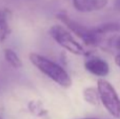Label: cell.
Masks as SVG:
<instances>
[{"label":"cell","instance_id":"obj_1","mask_svg":"<svg viewBox=\"0 0 120 119\" xmlns=\"http://www.w3.org/2000/svg\"><path fill=\"white\" fill-rule=\"evenodd\" d=\"M29 59L36 69L39 70L42 74L56 82L61 88L68 89L72 86V78L70 77L68 72L58 63L37 53H31L29 55Z\"/></svg>","mask_w":120,"mask_h":119},{"label":"cell","instance_id":"obj_2","mask_svg":"<svg viewBox=\"0 0 120 119\" xmlns=\"http://www.w3.org/2000/svg\"><path fill=\"white\" fill-rule=\"evenodd\" d=\"M50 35L61 48H63L64 50H66L72 54L85 57H89L91 55V53L86 48H84V46L80 42H78L75 39L72 33L62 25H52L50 29Z\"/></svg>","mask_w":120,"mask_h":119},{"label":"cell","instance_id":"obj_3","mask_svg":"<svg viewBox=\"0 0 120 119\" xmlns=\"http://www.w3.org/2000/svg\"><path fill=\"white\" fill-rule=\"evenodd\" d=\"M57 18L68 27L71 33L75 34L78 38H80L86 45L90 46H100L102 42V38L94 31V29H87L83 26L79 22L72 19L64 12H60L56 15Z\"/></svg>","mask_w":120,"mask_h":119},{"label":"cell","instance_id":"obj_4","mask_svg":"<svg viewBox=\"0 0 120 119\" xmlns=\"http://www.w3.org/2000/svg\"><path fill=\"white\" fill-rule=\"evenodd\" d=\"M99 100L111 116L120 119V98L115 88L105 79H99L97 82Z\"/></svg>","mask_w":120,"mask_h":119},{"label":"cell","instance_id":"obj_5","mask_svg":"<svg viewBox=\"0 0 120 119\" xmlns=\"http://www.w3.org/2000/svg\"><path fill=\"white\" fill-rule=\"evenodd\" d=\"M84 67L89 73L97 77H104L110 72V65L100 57H91L90 55L84 62Z\"/></svg>","mask_w":120,"mask_h":119},{"label":"cell","instance_id":"obj_6","mask_svg":"<svg viewBox=\"0 0 120 119\" xmlns=\"http://www.w3.org/2000/svg\"><path fill=\"white\" fill-rule=\"evenodd\" d=\"M108 2L109 0H73V5L78 12L90 13L102 10Z\"/></svg>","mask_w":120,"mask_h":119},{"label":"cell","instance_id":"obj_7","mask_svg":"<svg viewBox=\"0 0 120 119\" xmlns=\"http://www.w3.org/2000/svg\"><path fill=\"white\" fill-rule=\"evenodd\" d=\"M12 18V12L8 8H1L0 10V43L4 42L6 38L10 36L11 26L10 20Z\"/></svg>","mask_w":120,"mask_h":119},{"label":"cell","instance_id":"obj_8","mask_svg":"<svg viewBox=\"0 0 120 119\" xmlns=\"http://www.w3.org/2000/svg\"><path fill=\"white\" fill-rule=\"evenodd\" d=\"M100 46L105 48V50L116 52L117 55H120V35H118V34H113L112 36L103 39V41L100 44Z\"/></svg>","mask_w":120,"mask_h":119},{"label":"cell","instance_id":"obj_9","mask_svg":"<svg viewBox=\"0 0 120 119\" xmlns=\"http://www.w3.org/2000/svg\"><path fill=\"white\" fill-rule=\"evenodd\" d=\"M3 55L5 58L6 62L14 69H20L22 67V61L19 58V56L16 54L15 51H13L12 48H5L3 51Z\"/></svg>","mask_w":120,"mask_h":119},{"label":"cell","instance_id":"obj_10","mask_svg":"<svg viewBox=\"0 0 120 119\" xmlns=\"http://www.w3.org/2000/svg\"><path fill=\"white\" fill-rule=\"evenodd\" d=\"M83 99L85 102H87L91 105H97L100 102L99 100V94L96 88H86L83 90Z\"/></svg>","mask_w":120,"mask_h":119},{"label":"cell","instance_id":"obj_11","mask_svg":"<svg viewBox=\"0 0 120 119\" xmlns=\"http://www.w3.org/2000/svg\"><path fill=\"white\" fill-rule=\"evenodd\" d=\"M29 111L37 117H44L48 114V111L43 108V104L39 100H32L27 104Z\"/></svg>","mask_w":120,"mask_h":119},{"label":"cell","instance_id":"obj_12","mask_svg":"<svg viewBox=\"0 0 120 119\" xmlns=\"http://www.w3.org/2000/svg\"><path fill=\"white\" fill-rule=\"evenodd\" d=\"M115 63H116V65H118L120 67V55H116V57H115Z\"/></svg>","mask_w":120,"mask_h":119},{"label":"cell","instance_id":"obj_13","mask_svg":"<svg viewBox=\"0 0 120 119\" xmlns=\"http://www.w3.org/2000/svg\"><path fill=\"white\" fill-rule=\"evenodd\" d=\"M81 119H97V118H81Z\"/></svg>","mask_w":120,"mask_h":119},{"label":"cell","instance_id":"obj_14","mask_svg":"<svg viewBox=\"0 0 120 119\" xmlns=\"http://www.w3.org/2000/svg\"><path fill=\"white\" fill-rule=\"evenodd\" d=\"M0 119H3V118H2V117H0Z\"/></svg>","mask_w":120,"mask_h":119}]
</instances>
